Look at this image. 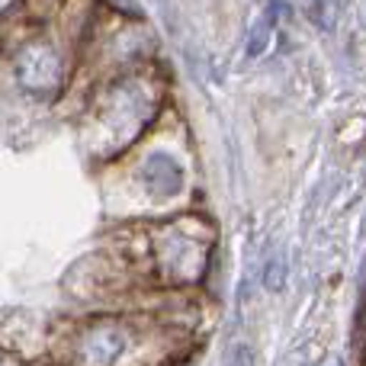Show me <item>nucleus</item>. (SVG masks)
Returning a JSON list of instances; mask_svg holds the SVG:
<instances>
[{
    "label": "nucleus",
    "mask_w": 366,
    "mask_h": 366,
    "mask_svg": "<svg viewBox=\"0 0 366 366\" xmlns=\"http://www.w3.org/2000/svg\"><path fill=\"white\" fill-rule=\"evenodd\" d=\"M152 260L154 273L164 283H196L206 273L209 234L202 232V225H193V219L167 222L152 232Z\"/></svg>",
    "instance_id": "nucleus-1"
},
{
    "label": "nucleus",
    "mask_w": 366,
    "mask_h": 366,
    "mask_svg": "<svg viewBox=\"0 0 366 366\" xmlns=\"http://www.w3.org/2000/svg\"><path fill=\"white\" fill-rule=\"evenodd\" d=\"M135 350V328L122 318H94L71 335L68 366H122Z\"/></svg>",
    "instance_id": "nucleus-2"
},
{
    "label": "nucleus",
    "mask_w": 366,
    "mask_h": 366,
    "mask_svg": "<svg viewBox=\"0 0 366 366\" xmlns=\"http://www.w3.org/2000/svg\"><path fill=\"white\" fill-rule=\"evenodd\" d=\"M16 81L29 94H55L61 84V61L49 45H29L16 61Z\"/></svg>",
    "instance_id": "nucleus-3"
},
{
    "label": "nucleus",
    "mask_w": 366,
    "mask_h": 366,
    "mask_svg": "<svg viewBox=\"0 0 366 366\" xmlns=\"http://www.w3.org/2000/svg\"><path fill=\"white\" fill-rule=\"evenodd\" d=\"M142 177H145V187L152 196L158 199H167V196H177L183 187V171L177 167V161H171L167 154H152L142 167Z\"/></svg>",
    "instance_id": "nucleus-4"
},
{
    "label": "nucleus",
    "mask_w": 366,
    "mask_h": 366,
    "mask_svg": "<svg viewBox=\"0 0 366 366\" xmlns=\"http://www.w3.org/2000/svg\"><path fill=\"white\" fill-rule=\"evenodd\" d=\"M337 10H341V0H305V16L315 26H322V29L335 26Z\"/></svg>",
    "instance_id": "nucleus-5"
},
{
    "label": "nucleus",
    "mask_w": 366,
    "mask_h": 366,
    "mask_svg": "<svg viewBox=\"0 0 366 366\" xmlns=\"http://www.w3.org/2000/svg\"><path fill=\"white\" fill-rule=\"evenodd\" d=\"M267 39H270V16H264L257 26H254V32H251V55H260V51L267 49Z\"/></svg>",
    "instance_id": "nucleus-6"
},
{
    "label": "nucleus",
    "mask_w": 366,
    "mask_h": 366,
    "mask_svg": "<svg viewBox=\"0 0 366 366\" xmlns=\"http://www.w3.org/2000/svg\"><path fill=\"white\" fill-rule=\"evenodd\" d=\"M225 366H254V357H251V347L247 344H234L225 357Z\"/></svg>",
    "instance_id": "nucleus-7"
},
{
    "label": "nucleus",
    "mask_w": 366,
    "mask_h": 366,
    "mask_svg": "<svg viewBox=\"0 0 366 366\" xmlns=\"http://www.w3.org/2000/svg\"><path fill=\"white\" fill-rule=\"evenodd\" d=\"M109 4H113L116 10L129 13V16H139V4H135V0H109Z\"/></svg>",
    "instance_id": "nucleus-8"
},
{
    "label": "nucleus",
    "mask_w": 366,
    "mask_h": 366,
    "mask_svg": "<svg viewBox=\"0 0 366 366\" xmlns=\"http://www.w3.org/2000/svg\"><path fill=\"white\" fill-rule=\"evenodd\" d=\"M13 4H16V0H0V13H4V10H10Z\"/></svg>",
    "instance_id": "nucleus-9"
},
{
    "label": "nucleus",
    "mask_w": 366,
    "mask_h": 366,
    "mask_svg": "<svg viewBox=\"0 0 366 366\" xmlns=\"http://www.w3.org/2000/svg\"><path fill=\"white\" fill-rule=\"evenodd\" d=\"M0 366H4V354H0Z\"/></svg>",
    "instance_id": "nucleus-10"
}]
</instances>
